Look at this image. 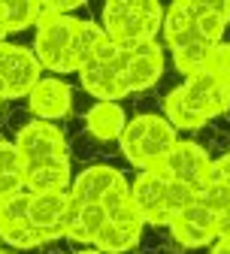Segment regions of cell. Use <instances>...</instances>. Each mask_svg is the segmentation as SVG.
Segmentation results:
<instances>
[{
    "mask_svg": "<svg viewBox=\"0 0 230 254\" xmlns=\"http://www.w3.org/2000/svg\"><path fill=\"white\" fill-rule=\"evenodd\" d=\"M230 109V79L203 70L188 76L179 88L163 97V118L176 130H200V127Z\"/></svg>",
    "mask_w": 230,
    "mask_h": 254,
    "instance_id": "obj_1",
    "label": "cell"
},
{
    "mask_svg": "<svg viewBox=\"0 0 230 254\" xmlns=\"http://www.w3.org/2000/svg\"><path fill=\"white\" fill-rule=\"evenodd\" d=\"M130 200L146 224L170 227L173 221L197 200V190L170 179L163 170H146L130 182Z\"/></svg>",
    "mask_w": 230,
    "mask_h": 254,
    "instance_id": "obj_2",
    "label": "cell"
},
{
    "mask_svg": "<svg viewBox=\"0 0 230 254\" xmlns=\"http://www.w3.org/2000/svg\"><path fill=\"white\" fill-rule=\"evenodd\" d=\"M176 142H179L176 127L163 115H149V112L130 118L118 139L127 164H134L140 173L160 170V164L167 161V154L176 148Z\"/></svg>",
    "mask_w": 230,
    "mask_h": 254,
    "instance_id": "obj_3",
    "label": "cell"
},
{
    "mask_svg": "<svg viewBox=\"0 0 230 254\" xmlns=\"http://www.w3.org/2000/svg\"><path fill=\"white\" fill-rule=\"evenodd\" d=\"M163 37H167V46L173 52L176 70L185 76L203 73L218 49L200 34L197 18L191 12V0H176L167 9V15H163Z\"/></svg>",
    "mask_w": 230,
    "mask_h": 254,
    "instance_id": "obj_4",
    "label": "cell"
},
{
    "mask_svg": "<svg viewBox=\"0 0 230 254\" xmlns=\"http://www.w3.org/2000/svg\"><path fill=\"white\" fill-rule=\"evenodd\" d=\"M163 9L157 0H109L103 3V34L118 46L152 43L163 30Z\"/></svg>",
    "mask_w": 230,
    "mask_h": 254,
    "instance_id": "obj_5",
    "label": "cell"
},
{
    "mask_svg": "<svg viewBox=\"0 0 230 254\" xmlns=\"http://www.w3.org/2000/svg\"><path fill=\"white\" fill-rule=\"evenodd\" d=\"M73 15H43L34 34V55L43 70L52 73H73L70 70V46L76 34Z\"/></svg>",
    "mask_w": 230,
    "mask_h": 254,
    "instance_id": "obj_6",
    "label": "cell"
},
{
    "mask_svg": "<svg viewBox=\"0 0 230 254\" xmlns=\"http://www.w3.org/2000/svg\"><path fill=\"white\" fill-rule=\"evenodd\" d=\"M40 79H43V67H40L34 49L0 43V82L6 88V100L27 97Z\"/></svg>",
    "mask_w": 230,
    "mask_h": 254,
    "instance_id": "obj_7",
    "label": "cell"
},
{
    "mask_svg": "<svg viewBox=\"0 0 230 254\" xmlns=\"http://www.w3.org/2000/svg\"><path fill=\"white\" fill-rule=\"evenodd\" d=\"M15 148L21 154V164H43V161H61V157H70V145L67 136L58 124L52 121H27L18 136H15Z\"/></svg>",
    "mask_w": 230,
    "mask_h": 254,
    "instance_id": "obj_8",
    "label": "cell"
},
{
    "mask_svg": "<svg viewBox=\"0 0 230 254\" xmlns=\"http://www.w3.org/2000/svg\"><path fill=\"white\" fill-rule=\"evenodd\" d=\"M76 203L70 197V190H49V194H30L27 218L34 224L46 242H55L61 236H67L70 221H73Z\"/></svg>",
    "mask_w": 230,
    "mask_h": 254,
    "instance_id": "obj_9",
    "label": "cell"
},
{
    "mask_svg": "<svg viewBox=\"0 0 230 254\" xmlns=\"http://www.w3.org/2000/svg\"><path fill=\"white\" fill-rule=\"evenodd\" d=\"M160 170L167 173L170 179L188 185L191 190H200L212 182V157L200 142H191V139H179L176 148L167 154V161L160 164Z\"/></svg>",
    "mask_w": 230,
    "mask_h": 254,
    "instance_id": "obj_10",
    "label": "cell"
},
{
    "mask_svg": "<svg viewBox=\"0 0 230 254\" xmlns=\"http://www.w3.org/2000/svg\"><path fill=\"white\" fill-rule=\"evenodd\" d=\"M170 233L179 245L185 248H203V245H215L218 242V215L197 197L173 224Z\"/></svg>",
    "mask_w": 230,
    "mask_h": 254,
    "instance_id": "obj_11",
    "label": "cell"
},
{
    "mask_svg": "<svg viewBox=\"0 0 230 254\" xmlns=\"http://www.w3.org/2000/svg\"><path fill=\"white\" fill-rule=\"evenodd\" d=\"M163 73V49L152 40V43H137L127 46L124 52V64H121V76L130 94L152 88Z\"/></svg>",
    "mask_w": 230,
    "mask_h": 254,
    "instance_id": "obj_12",
    "label": "cell"
},
{
    "mask_svg": "<svg viewBox=\"0 0 230 254\" xmlns=\"http://www.w3.org/2000/svg\"><path fill=\"white\" fill-rule=\"evenodd\" d=\"M27 206H30V190H21L18 197H12L3 209H0V239H3L6 245H12V248L46 245L43 233L30 224Z\"/></svg>",
    "mask_w": 230,
    "mask_h": 254,
    "instance_id": "obj_13",
    "label": "cell"
},
{
    "mask_svg": "<svg viewBox=\"0 0 230 254\" xmlns=\"http://www.w3.org/2000/svg\"><path fill=\"white\" fill-rule=\"evenodd\" d=\"M27 106H30V112H34L37 121H52L55 124L58 118H64L70 112L73 91H70L67 82L58 79V76H43L37 82V88L27 94Z\"/></svg>",
    "mask_w": 230,
    "mask_h": 254,
    "instance_id": "obj_14",
    "label": "cell"
},
{
    "mask_svg": "<svg viewBox=\"0 0 230 254\" xmlns=\"http://www.w3.org/2000/svg\"><path fill=\"white\" fill-rule=\"evenodd\" d=\"M121 182H124L121 170L106 167V164H94V167H85V170L73 179L70 197H73L79 206H100L103 197L109 194L115 185H121Z\"/></svg>",
    "mask_w": 230,
    "mask_h": 254,
    "instance_id": "obj_15",
    "label": "cell"
},
{
    "mask_svg": "<svg viewBox=\"0 0 230 254\" xmlns=\"http://www.w3.org/2000/svg\"><path fill=\"white\" fill-rule=\"evenodd\" d=\"M73 170L70 157L61 161H43V164H27L24 167V188L30 194H49V190H70Z\"/></svg>",
    "mask_w": 230,
    "mask_h": 254,
    "instance_id": "obj_16",
    "label": "cell"
},
{
    "mask_svg": "<svg viewBox=\"0 0 230 254\" xmlns=\"http://www.w3.org/2000/svg\"><path fill=\"white\" fill-rule=\"evenodd\" d=\"M24 188V164L15 142L0 139V209H3L12 197H18Z\"/></svg>",
    "mask_w": 230,
    "mask_h": 254,
    "instance_id": "obj_17",
    "label": "cell"
},
{
    "mask_svg": "<svg viewBox=\"0 0 230 254\" xmlns=\"http://www.w3.org/2000/svg\"><path fill=\"white\" fill-rule=\"evenodd\" d=\"M85 124H88L91 136H97L100 142H109V139H121L124 127H127V115L118 103H94Z\"/></svg>",
    "mask_w": 230,
    "mask_h": 254,
    "instance_id": "obj_18",
    "label": "cell"
},
{
    "mask_svg": "<svg viewBox=\"0 0 230 254\" xmlns=\"http://www.w3.org/2000/svg\"><path fill=\"white\" fill-rule=\"evenodd\" d=\"M103 40H106V34H103L100 24L79 18V21H76V34H73V46H70V70L79 73L85 64L94 58L97 46H100Z\"/></svg>",
    "mask_w": 230,
    "mask_h": 254,
    "instance_id": "obj_19",
    "label": "cell"
},
{
    "mask_svg": "<svg viewBox=\"0 0 230 254\" xmlns=\"http://www.w3.org/2000/svg\"><path fill=\"white\" fill-rule=\"evenodd\" d=\"M43 18V3L37 0H0V27L6 34H15V30H24L30 24H40Z\"/></svg>",
    "mask_w": 230,
    "mask_h": 254,
    "instance_id": "obj_20",
    "label": "cell"
},
{
    "mask_svg": "<svg viewBox=\"0 0 230 254\" xmlns=\"http://www.w3.org/2000/svg\"><path fill=\"white\" fill-rule=\"evenodd\" d=\"M103 227H106V209L103 206H79L76 203V212H73V221H70L67 239H73V242H91L94 245Z\"/></svg>",
    "mask_w": 230,
    "mask_h": 254,
    "instance_id": "obj_21",
    "label": "cell"
},
{
    "mask_svg": "<svg viewBox=\"0 0 230 254\" xmlns=\"http://www.w3.org/2000/svg\"><path fill=\"white\" fill-rule=\"evenodd\" d=\"M140 236H143V230H137V227H121V224L106 221V227L100 230L94 248L103 251V254H127L130 248H137Z\"/></svg>",
    "mask_w": 230,
    "mask_h": 254,
    "instance_id": "obj_22",
    "label": "cell"
},
{
    "mask_svg": "<svg viewBox=\"0 0 230 254\" xmlns=\"http://www.w3.org/2000/svg\"><path fill=\"white\" fill-rule=\"evenodd\" d=\"M212 182L218 185H227L230 188V151L221 154L218 161H212Z\"/></svg>",
    "mask_w": 230,
    "mask_h": 254,
    "instance_id": "obj_23",
    "label": "cell"
},
{
    "mask_svg": "<svg viewBox=\"0 0 230 254\" xmlns=\"http://www.w3.org/2000/svg\"><path fill=\"white\" fill-rule=\"evenodd\" d=\"M230 236V206L218 215V239H227Z\"/></svg>",
    "mask_w": 230,
    "mask_h": 254,
    "instance_id": "obj_24",
    "label": "cell"
},
{
    "mask_svg": "<svg viewBox=\"0 0 230 254\" xmlns=\"http://www.w3.org/2000/svg\"><path fill=\"white\" fill-rule=\"evenodd\" d=\"M212 254H230V242H227V239H218V242L212 245Z\"/></svg>",
    "mask_w": 230,
    "mask_h": 254,
    "instance_id": "obj_25",
    "label": "cell"
},
{
    "mask_svg": "<svg viewBox=\"0 0 230 254\" xmlns=\"http://www.w3.org/2000/svg\"><path fill=\"white\" fill-rule=\"evenodd\" d=\"M76 254H103V251H97V248H82V251H76Z\"/></svg>",
    "mask_w": 230,
    "mask_h": 254,
    "instance_id": "obj_26",
    "label": "cell"
},
{
    "mask_svg": "<svg viewBox=\"0 0 230 254\" xmlns=\"http://www.w3.org/2000/svg\"><path fill=\"white\" fill-rule=\"evenodd\" d=\"M0 43H6V30L3 27H0Z\"/></svg>",
    "mask_w": 230,
    "mask_h": 254,
    "instance_id": "obj_27",
    "label": "cell"
},
{
    "mask_svg": "<svg viewBox=\"0 0 230 254\" xmlns=\"http://www.w3.org/2000/svg\"><path fill=\"white\" fill-rule=\"evenodd\" d=\"M227 79H230V64H227Z\"/></svg>",
    "mask_w": 230,
    "mask_h": 254,
    "instance_id": "obj_28",
    "label": "cell"
},
{
    "mask_svg": "<svg viewBox=\"0 0 230 254\" xmlns=\"http://www.w3.org/2000/svg\"><path fill=\"white\" fill-rule=\"evenodd\" d=\"M0 254H6V251H0Z\"/></svg>",
    "mask_w": 230,
    "mask_h": 254,
    "instance_id": "obj_29",
    "label": "cell"
}]
</instances>
